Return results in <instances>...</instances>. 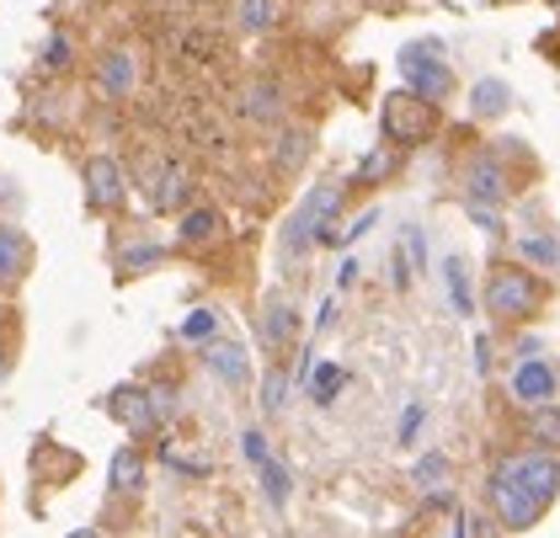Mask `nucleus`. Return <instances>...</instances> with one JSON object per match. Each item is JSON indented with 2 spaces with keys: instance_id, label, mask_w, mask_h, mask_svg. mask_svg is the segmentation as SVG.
<instances>
[{
  "instance_id": "26",
  "label": "nucleus",
  "mask_w": 560,
  "mask_h": 538,
  "mask_svg": "<svg viewBox=\"0 0 560 538\" xmlns=\"http://www.w3.org/2000/svg\"><path fill=\"white\" fill-rule=\"evenodd\" d=\"M443 278H448V293H454V309L470 315V283H465V256H448L443 261Z\"/></svg>"
},
{
  "instance_id": "5",
  "label": "nucleus",
  "mask_w": 560,
  "mask_h": 538,
  "mask_svg": "<svg viewBox=\"0 0 560 538\" xmlns=\"http://www.w3.org/2000/svg\"><path fill=\"white\" fill-rule=\"evenodd\" d=\"M459 192H465V203H470L475 213H491V208L508 203L517 187H513V171H508L502 155H475V161H465V171H459Z\"/></svg>"
},
{
  "instance_id": "23",
  "label": "nucleus",
  "mask_w": 560,
  "mask_h": 538,
  "mask_svg": "<svg viewBox=\"0 0 560 538\" xmlns=\"http://www.w3.org/2000/svg\"><path fill=\"white\" fill-rule=\"evenodd\" d=\"M235 22H241V33H267L278 22V0H241Z\"/></svg>"
},
{
  "instance_id": "21",
  "label": "nucleus",
  "mask_w": 560,
  "mask_h": 538,
  "mask_svg": "<svg viewBox=\"0 0 560 538\" xmlns=\"http://www.w3.org/2000/svg\"><path fill=\"white\" fill-rule=\"evenodd\" d=\"M528 437H534L545 454H556L560 448V406H539V411H528Z\"/></svg>"
},
{
  "instance_id": "12",
  "label": "nucleus",
  "mask_w": 560,
  "mask_h": 538,
  "mask_svg": "<svg viewBox=\"0 0 560 538\" xmlns=\"http://www.w3.org/2000/svg\"><path fill=\"white\" fill-rule=\"evenodd\" d=\"M219 230H224V219H219V208H187L182 219H176V246L182 250H203L219 241Z\"/></svg>"
},
{
  "instance_id": "17",
  "label": "nucleus",
  "mask_w": 560,
  "mask_h": 538,
  "mask_svg": "<svg viewBox=\"0 0 560 538\" xmlns=\"http://www.w3.org/2000/svg\"><path fill=\"white\" fill-rule=\"evenodd\" d=\"M107 486H113L118 496H133V491L144 486V454H139V448H118V454H113V469H107Z\"/></svg>"
},
{
  "instance_id": "16",
  "label": "nucleus",
  "mask_w": 560,
  "mask_h": 538,
  "mask_svg": "<svg viewBox=\"0 0 560 538\" xmlns=\"http://www.w3.org/2000/svg\"><path fill=\"white\" fill-rule=\"evenodd\" d=\"M517 256H523V267L534 261V272H560V241L556 235L523 230V235H517Z\"/></svg>"
},
{
  "instance_id": "2",
  "label": "nucleus",
  "mask_w": 560,
  "mask_h": 538,
  "mask_svg": "<svg viewBox=\"0 0 560 538\" xmlns=\"http://www.w3.org/2000/svg\"><path fill=\"white\" fill-rule=\"evenodd\" d=\"M545 304V283L534 278V267L523 261H497L486 272V289H480V309L497 320V326H517V320H534Z\"/></svg>"
},
{
  "instance_id": "31",
  "label": "nucleus",
  "mask_w": 560,
  "mask_h": 538,
  "mask_svg": "<svg viewBox=\"0 0 560 538\" xmlns=\"http://www.w3.org/2000/svg\"><path fill=\"white\" fill-rule=\"evenodd\" d=\"M144 395H150V411H155V421H166V416L176 411V389H172V384H150Z\"/></svg>"
},
{
  "instance_id": "33",
  "label": "nucleus",
  "mask_w": 560,
  "mask_h": 538,
  "mask_svg": "<svg viewBox=\"0 0 560 538\" xmlns=\"http://www.w3.org/2000/svg\"><path fill=\"white\" fill-rule=\"evenodd\" d=\"M44 65H54V70H65V65H70V38H65V33H59V38H48Z\"/></svg>"
},
{
  "instance_id": "18",
  "label": "nucleus",
  "mask_w": 560,
  "mask_h": 538,
  "mask_svg": "<svg viewBox=\"0 0 560 538\" xmlns=\"http://www.w3.org/2000/svg\"><path fill=\"white\" fill-rule=\"evenodd\" d=\"M508 107H513V85L508 81H475V91H470L475 118H502Z\"/></svg>"
},
{
  "instance_id": "4",
  "label": "nucleus",
  "mask_w": 560,
  "mask_h": 538,
  "mask_svg": "<svg viewBox=\"0 0 560 538\" xmlns=\"http://www.w3.org/2000/svg\"><path fill=\"white\" fill-rule=\"evenodd\" d=\"M380 128H385V139L395 150H411V144H422L438 128V107L422 102V96H411V91H389L385 107H380Z\"/></svg>"
},
{
  "instance_id": "27",
  "label": "nucleus",
  "mask_w": 560,
  "mask_h": 538,
  "mask_svg": "<svg viewBox=\"0 0 560 538\" xmlns=\"http://www.w3.org/2000/svg\"><path fill=\"white\" fill-rule=\"evenodd\" d=\"M389 171H395V155H389V150H369V155H363V166H358V176H352V187H369V182H385Z\"/></svg>"
},
{
  "instance_id": "20",
  "label": "nucleus",
  "mask_w": 560,
  "mask_h": 538,
  "mask_svg": "<svg viewBox=\"0 0 560 538\" xmlns=\"http://www.w3.org/2000/svg\"><path fill=\"white\" fill-rule=\"evenodd\" d=\"M187 171H176V166H166L161 176H155V192H150V203L161 208V213H172V208H182L187 203Z\"/></svg>"
},
{
  "instance_id": "25",
  "label": "nucleus",
  "mask_w": 560,
  "mask_h": 538,
  "mask_svg": "<svg viewBox=\"0 0 560 538\" xmlns=\"http://www.w3.org/2000/svg\"><path fill=\"white\" fill-rule=\"evenodd\" d=\"M257 475H261V491H267V501H272V506H289V469L267 454L257 464Z\"/></svg>"
},
{
  "instance_id": "34",
  "label": "nucleus",
  "mask_w": 560,
  "mask_h": 538,
  "mask_svg": "<svg viewBox=\"0 0 560 538\" xmlns=\"http://www.w3.org/2000/svg\"><path fill=\"white\" fill-rule=\"evenodd\" d=\"M406 246H411V256H417V272L428 267V241H422V230H406Z\"/></svg>"
},
{
  "instance_id": "8",
  "label": "nucleus",
  "mask_w": 560,
  "mask_h": 538,
  "mask_svg": "<svg viewBox=\"0 0 560 538\" xmlns=\"http://www.w3.org/2000/svg\"><path fill=\"white\" fill-rule=\"evenodd\" d=\"M513 400L523 411H539V406H560V373L550 358H517L513 369Z\"/></svg>"
},
{
  "instance_id": "37",
  "label": "nucleus",
  "mask_w": 560,
  "mask_h": 538,
  "mask_svg": "<svg viewBox=\"0 0 560 538\" xmlns=\"http://www.w3.org/2000/svg\"><path fill=\"white\" fill-rule=\"evenodd\" d=\"M0 283H5V278H0Z\"/></svg>"
},
{
  "instance_id": "13",
  "label": "nucleus",
  "mask_w": 560,
  "mask_h": 538,
  "mask_svg": "<svg viewBox=\"0 0 560 538\" xmlns=\"http://www.w3.org/2000/svg\"><path fill=\"white\" fill-rule=\"evenodd\" d=\"M27 272H33V241L16 224H0V278L5 283H22Z\"/></svg>"
},
{
  "instance_id": "28",
  "label": "nucleus",
  "mask_w": 560,
  "mask_h": 538,
  "mask_svg": "<svg viewBox=\"0 0 560 538\" xmlns=\"http://www.w3.org/2000/svg\"><path fill=\"white\" fill-rule=\"evenodd\" d=\"M448 475H454V469H448V458L443 454H428L422 464H417V486H422V491H443Z\"/></svg>"
},
{
  "instance_id": "19",
  "label": "nucleus",
  "mask_w": 560,
  "mask_h": 538,
  "mask_svg": "<svg viewBox=\"0 0 560 538\" xmlns=\"http://www.w3.org/2000/svg\"><path fill=\"white\" fill-rule=\"evenodd\" d=\"M166 261V246H155V241H139V246L118 250V278H144L150 267H161Z\"/></svg>"
},
{
  "instance_id": "24",
  "label": "nucleus",
  "mask_w": 560,
  "mask_h": 538,
  "mask_svg": "<svg viewBox=\"0 0 560 538\" xmlns=\"http://www.w3.org/2000/svg\"><path fill=\"white\" fill-rule=\"evenodd\" d=\"M289 406V369H267L261 373V416H278Z\"/></svg>"
},
{
  "instance_id": "3",
  "label": "nucleus",
  "mask_w": 560,
  "mask_h": 538,
  "mask_svg": "<svg viewBox=\"0 0 560 538\" xmlns=\"http://www.w3.org/2000/svg\"><path fill=\"white\" fill-rule=\"evenodd\" d=\"M342 187L337 182H320V187H310L304 192V203L294 208V219H289V230H283V250L289 256H304L310 246H320V235L331 230V219L342 213Z\"/></svg>"
},
{
  "instance_id": "11",
  "label": "nucleus",
  "mask_w": 560,
  "mask_h": 538,
  "mask_svg": "<svg viewBox=\"0 0 560 538\" xmlns=\"http://www.w3.org/2000/svg\"><path fill=\"white\" fill-rule=\"evenodd\" d=\"M96 81L107 96H133V85H139V54L133 48H107L102 59H96Z\"/></svg>"
},
{
  "instance_id": "10",
  "label": "nucleus",
  "mask_w": 560,
  "mask_h": 538,
  "mask_svg": "<svg viewBox=\"0 0 560 538\" xmlns=\"http://www.w3.org/2000/svg\"><path fill=\"white\" fill-rule=\"evenodd\" d=\"M203 363H209V373H214L224 389H246L252 384V358H246V347L241 341H209L203 347Z\"/></svg>"
},
{
  "instance_id": "35",
  "label": "nucleus",
  "mask_w": 560,
  "mask_h": 538,
  "mask_svg": "<svg viewBox=\"0 0 560 538\" xmlns=\"http://www.w3.org/2000/svg\"><path fill=\"white\" fill-rule=\"evenodd\" d=\"M65 538H107V534H96V528H75V534H65Z\"/></svg>"
},
{
  "instance_id": "1",
  "label": "nucleus",
  "mask_w": 560,
  "mask_h": 538,
  "mask_svg": "<svg viewBox=\"0 0 560 538\" xmlns=\"http://www.w3.org/2000/svg\"><path fill=\"white\" fill-rule=\"evenodd\" d=\"M560 491V464L556 454H508L491 475V512L508 534H528L550 506H556Z\"/></svg>"
},
{
  "instance_id": "30",
  "label": "nucleus",
  "mask_w": 560,
  "mask_h": 538,
  "mask_svg": "<svg viewBox=\"0 0 560 538\" xmlns=\"http://www.w3.org/2000/svg\"><path fill=\"white\" fill-rule=\"evenodd\" d=\"M241 454H246V464H252V469H257L261 458L272 454V448H267V432H261V426H246V432H241Z\"/></svg>"
},
{
  "instance_id": "36",
  "label": "nucleus",
  "mask_w": 560,
  "mask_h": 538,
  "mask_svg": "<svg viewBox=\"0 0 560 538\" xmlns=\"http://www.w3.org/2000/svg\"><path fill=\"white\" fill-rule=\"evenodd\" d=\"M5 369H11V363H5V358H0V378H5Z\"/></svg>"
},
{
  "instance_id": "6",
  "label": "nucleus",
  "mask_w": 560,
  "mask_h": 538,
  "mask_svg": "<svg viewBox=\"0 0 560 538\" xmlns=\"http://www.w3.org/2000/svg\"><path fill=\"white\" fill-rule=\"evenodd\" d=\"M400 75H406V91L432 102V107L454 91V70H448L432 48H422V43H406V48H400Z\"/></svg>"
},
{
  "instance_id": "32",
  "label": "nucleus",
  "mask_w": 560,
  "mask_h": 538,
  "mask_svg": "<svg viewBox=\"0 0 560 538\" xmlns=\"http://www.w3.org/2000/svg\"><path fill=\"white\" fill-rule=\"evenodd\" d=\"M214 331H219L214 309H198V315H192V320H187V326H182V336H187V341H203V336H209V341H214Z\"/></svg>"
},
{
  "instance_id": "29",
  "label": "nucleus",
  "mask_w": 560,
  "mask_h": 538,
  "mask_svg": "<svg viewBox=\"0 0 560 538\" xmlns=\"http://www.w3.org/2000/svg\"><path fill=\"white\" fill-rule=\"evenodd\" d=\"M337 389H342V369H337V363H326V369L315 373V400H320V406H331V400H337Z\"/></svg>"
},
{
  "instance_id": "9",
  "label": "nucleus",
  "mask_w": 560,
  "mask_h": 538,
  "mask_svg": "<svg viewBox=\"0 0 560 538\" xmlns=\"http://www.w3.org/2000/svg\"><path fill=\"white\" fill-rule=\"evenodd\" d=\"M257 336L267 352H289L294 336H300V304L289 293H267L261 299V315H257Z\"/></svg>"
},
{
  "instance_id": "15",
  "label": "nucleus",
  "mask_w": 560,
  "mask_h": 538,
  "mask_svg": "<svg viewBox=\"0 0 560 538\" xmlns=\"http://www.w3.org/2000/svg\"><path fill=\"white\" fill-rule=\"evenodd\" d=\"M246 118H252V124H278V118H283V85L278 81L246 85Z\"/></svg>"
},
{
  "instance_id": "14",
  "label": "nucleus",
  "mask_w": 560,
  "mask_h": 538,
  "mask_svg": "<svg viewBox=\"0 0 560 538\" xmlns=\"http://www.w3.org/2000/svg\"><path fill=\"white\" fill-rule=\"evenodd\" d=\"M113 416L129 426L133 437H144V432H155V426H161L155 411H150V395H144V389H133V384L129 389H113Z\"/></svg>"
},
{
  "instance_id": "7",
  "label": "nucleus",
  "mask_w": 560,
  "mask_h": 538,
  "mask_svg": "<svg viewBox=\"0 0 560 538\" xmlns=\"http://www.w3.org/2000/svg\"><path fill=\"white\" fill-rule=\"evenodd\" d=\"M81 187H86V208L91 213H118L129 203V176L113 155H91L81 166Z\"/></svg>"
},
{
  "instance_id": "22",
  "label": "nucleus",
  "mask_w": 560,
  "mask_h": 538,
  "mask_svg": "<svg viewBox=\"0 0 560 538\" xmlns=\"http://www.w3.org/2000/svg\"><path fill=\"white\" fill-rule=\"evenodd\" d=\"M310 144H315L310 128H289V133L278 139V171H300L304 161H310Z\"/></svg>"
}]
</instances>
